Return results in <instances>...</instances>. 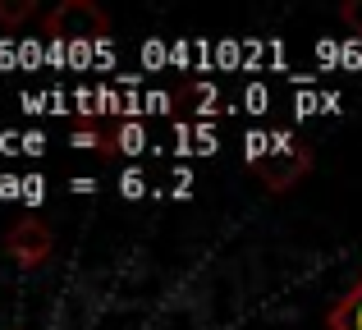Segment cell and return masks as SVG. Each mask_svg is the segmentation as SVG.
I'll use <instances>...</instances> for the list:
<instances>
[{
  "instance_id": "6da1fadb",
  "label": "cell",
  "mask_w": 362,
  "mask_h": 330,
  "mask_svg": "<svg viewBox=\"0 0 362 330\" xmlns=\"http://www.w3.org/2000/svg\"><path fill=\"white\" fill-rule=\"evenodd\" d=\"M247 165H252L257 184L266 193H289L293 184H303L312 170V147L298 143V138H266V143L247 147Z\"/></svg>"
},
{
  "instance_id": "7a4b0ae2",
  "label": "cell",
  "mask_w": 362,
  "mask_h": 330,
  "mask_svg": "<svg viewBox=\"0 0 362 330\" xmlns=\"http://www.w3.org/2000/svg\"><path fill=\"white\" fill-rule=\"evenodd\" d=\"M42 28L51 42H101V37H110V18L97 0H60L42 18Z\"/></svg>"
},
{
  "instance_id": "3957f363",
  "label": "cell",
  "mask_w": 362,
  "mask_h": 330,
  "mask_svg": "<svg viewBox=\"0 0 362 330\" xmlns=\"http://www.w3.org/2000/svg\"><path fill=\"white\" fill-rule=\"evenodd\" d=\"M5 252L18 261V266H42V261H51V252H55V234L46 230L42 220H18L14 230L5 234Z\"/></svg>"
},
{
  "instance_id": "277c9868",
  "label": "cell",
  "mask_w": 362,
  "mask_h": 330,
  "mask_svg": "<svg viewBox=\"0 0 362 330\" xmlns=\"http://www.w3.org/2000/svg\"><path fill=\"white\" fill-rule=\"evenodd\" d=\"M326 326L330 330H362V276L349 285V294L326 312Z\"/></svg>"
},
{
  "instance_id": "5b68a950",
  "label": "cell",
  "mask_w": 362,
  "mask_h": 330,
  "mask_svg": "<svg viewBox=\"0 0 362 330\" xmlns=\"http://www.w3.org/2000/svg\"><path fill=\"white\" fill-rule=\"evenodd\" d=\"M74 147H83V152H101V156H115V134H106L101 124H74Z\"/></svg>"
},
{
  "instance_id": "8992f818",
  "label": "cell",
  "mask_w": 362,
  "mask_h": 330,
  "mask_svg": "<svg viewBox=\"0 0 362 330\" xmlns=\"http://www.w3.org/2000/svg\"><path fill=\"white\" fill-rule=\"evenodd\" d=\"M33 0H0V23L5 28H18L23 18H33Z\"/></svg>"
},
{
  "instance_id": "52a82bcc",
  "label": "cell",
  "mask_w": 362,
  "mask_h": 330,
  "mask_svg": "<svg viewBox=\"0 0 362 330\" xmlns=\"http://www.w3.org/2000/svg\"><path fill=\"white\" fill-rule=\"evenodd\" d=\"M115 152H142V129L138 124H124V129H115Z\"/></svg>"
},
{
  "instance_id": "ba28073f",
  "label": "cell",
  "mask_w": 362,
  "mask_h": 330,
  "mask_svg": "<svg viewBox=\"0 0 362 330\" xmlns=\"http://www.w3.org/2000/svg\"><path fill=\"white\" fill-rule=\"evenodd\" d=\"M339 18H344V28L354 37H362V0H344V5H339Z\"/></svg>"
}]
</instances>
